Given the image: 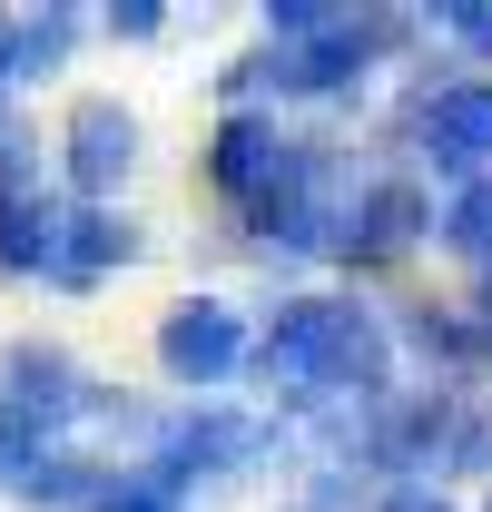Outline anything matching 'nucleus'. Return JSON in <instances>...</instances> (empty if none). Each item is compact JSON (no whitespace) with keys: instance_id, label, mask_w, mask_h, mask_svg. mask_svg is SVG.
<instances>
[{"instance_id":"2","label":"nucleus","mask_w":492,"mask_h":512,"mask_svg":"<svg viewBox=\"0 0 492 512\" xmlns=\"http://www.w3.org/2000/svg\"><path fill=\"white\" fill-rule=\"evenodd\" d=\"M227 355H237L227 306H178V325H168V365H178V375H217Z\"/></svg>"},{"instance_id":"1","label":"nucleus","mask_w":492,"mask_h":512,"mask_svg":"<svg viewBox=\"0 0 492 512\" xmlns=\"http://www.w3.org/2000/svg\"><path fill=\"white\" fill-rule=\"evenodd\" d=\"M128 148H138V128H128L109 99H79V119H69V158H79V178H89V188H109V178H119Z\"/></svg>"},{"instance_id":"3","label":"nucleus","mask_w":492,"mask_h":512,"mask_svg":"<svg viewBox=\"0 0 492 512\" xmlns=\"http://www.w3.org/2000/svg\"><path fill=\"white\" fill-rule=\"evenodd\" d=\"M0 79H10V30H0Z\"/></svg>"}]
</instances>
